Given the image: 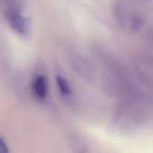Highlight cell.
<instances>
[{
    "instance_id": "cell-4",
    "label": "cell",
    "mask_w": 153,
    "mask_h": 153,
    "mask_svg": "<svg viewBox=\"0 0 153 153\" xmlns=\"http://www.w3.org/2000/svg\"><path fill=\"white\" fill-rule=\"evenodd\" d=\"M8 152V147L2 139L0 138V153H6Z\"/></svg>"
},
{
    "instance_id": "cell-3",
    "label": "cell",
    "mask_w": 153,
    "mask_h": 153,
    "mask_svg": "<svg viewBox=\"0 0 153 153\" xmlns=\"http://www.w3.org/2000/svg\"><path fill=\"white\" fill-rule=\"evenodd\" d=\"M56 82L60 91H61V93L63 95H68V94H70V86H69L68 83L67 81H66L65 79H63L62 77L58 76L56 79Z\"/></svg>"
},
{
    "instance_id": "cell-1",
    "label": "cell",
    "mask_w": 153,
    "mask_h": 153,
    "mask_svg": "<svg viewBox=\"0 0 153 153\" xmlns=\"http://www.w3.org/2000/svg\"><path fill=\"white\" fill-rule=\"evenodd\" d=\"M7 19L10 26L20 34H26L28 31V22L26 18L21 16L18 10H8Z\"/></svg>"
},
{
    "instance_id": "cell-2",
    "label": "cell",
    "mask_w": 153,
    "mask_h": 153,
    "mask_svg": "<svg viewBox=\"0 0 153 153\" xmlns=\"http://www.w3.org/2000/svg\"><path fill=\"white\" fill-rule=\"evenodd\" d=\"M33 91L39 99H44L47 92V85L44 76H38L33 82Z\"/></svg>"
}]
</instances>
